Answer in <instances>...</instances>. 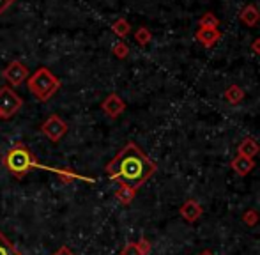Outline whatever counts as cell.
<instances>
[{
  "label": "cell",
  "mask_w": 260,
  "mask_h": 255,
  "mask_svg": "<svg viewBox=\"0 0 260 255\" xmlns=\"http://www.w3.org/2000/svg\"><path fill=\"white\" fill-rule=\"evenodd\" d=\"M21 107H23V100L11 87L0 89V121L14 117L21 110Z\"/></svg>",
  "instance_id": "4"
},
{
  "label": "cell",
  "mask_w": 260,
  "mask_h": 255,
  "mask_svg": "<svg viewBox=\"0 0 260 255\" xmlns=\"http://www.w3.org/2000/svg\"><path fill=\"white\" fill-rule=\"evenodd\" d=\"M200 255H212V252H211V250H206V252H202Z\"/></svg>",
  "instance_id": "26"
},
{
  "label": "cell",
  "mask_w": 260,
  "mask_h": 255,
  "mask_svg": "<svg viewBox=\"0 0 260 255\" xmlns=\"http://www.w3.org/2000/svg\"><path fill=\"white\" fill-rule=\"evenodd\" d=\"M218 25H219V20L216 18L214 13H211V11H209V13H204L199 20V27H202V28H218Z\"/></svg>",
  "instance_id": "17"
},
{
  "label": "cell",
  "mask_w": 260,
  "mask_h": 255,
  "mask_svg": "<svg viewBox=\"0 0 260 255\" xmlns=\"http://www.w3.org/2000/svg\"><path fill=\"white\" fill-rule=\"evenodd\" d=\"M137 248H138V252H140V255H149V253H151V250H152L151 241H149V239H145V238H142L140 241L137 243Z\"/></svg>",
  "instance_id": "21"
},
{
  "label": "cell",
  "mask_w": 260,
  "mask_h": 255,
  "mask_svg": "<svg viewBox=\"0 0 260 255\" xmlns=\"http://www.w3.org/2000/svg\"><path fill=\"white\" fill-rule=\"evenodd\" d=\"M120 255H140L137 248V243H127L122 250H120Z\"/></svg>",
  "instance_id": "22"
},
{
  "label": "cell",
  "mask_w": 260,
  "mask_h": 255,
  "mask_svg": "<svg viewBox=\"0 0 260 255\" xmlns=\"http://www.w3.org/2000/svg\"><path fill=\"white\" fill-rule=\"evenodd\" d=\"M230 167H232V170L237 174V176L244 177V176H248V174H250L251 170L255 169V162L251 158H246V156L237 154L236 158L230 162Z\"/></svg>",
  "instance_id": "10"
},
{
  "label": "cell",
  "mask_w": 260,
  "mask_h": 255,
  "mask_svg": "<svg viewBox=\"0 0 260 255\" xmlns=\"http://www.w3.org/2000/svg\"><path fill=\"white\" fill-rule=\"evenodd\" d=\"M2 76L11 83V85L18 87L28 78V68L25 64H21L20 60H13V62L4 69Z\"/></svg>",
  "instance_id": "6"
},
{
  "label": "cell",
  "mask_w": 260,
  "mask_h": 255,
  "mask_svg": "<svg viewBox=\"0 0 260 255\" xmlns=\"http://www.w3.org/2000/svg\"><path fill=\"white\" fill-rule=\"evenodd\" d=\"M195 39L204 46V48H212L216 43L221 39V32L218 28H202L199 27V30L195 32Z\"/></svg>",
  "instance_id": "8"
},
{
  "label": "cell",
  "mask_w": 260,
  "mask_h": 255,
  "mask_svg": "<svg viewBox=\"0 0 260 255\" xmlns=\"http://www.w3.org/2000/svg\"><path fill=\"white\" fill-rule=\"evenodd\" d=\"M243 221L248 227H253V225L258 224V213L255 209H248L246 213L243 214Z\"/></svg>",
  "instance_id": "20"
},
{
  "label": "cell",
  "mask_w": 260,
  "mask_h": 255,
  "mask_svg": "<svg viewBox=\"0 0 260 255\" xmlns=\"http://www.w3.org/2000/svg\"><path fill=\"white\" fill-rule=\"evenodd\" d=\"M112 30H113V34H115V36H119V38H122V39H124L126 36H129L131 25H129V21H127L126 18H119V20L113 21Z\"/></svg>",
  "instance_id": "14"
},
{
  "label": "cell",
  "mask_w": 260,
  "mask_h": 255,
  "mask_svg": "<svg viewBox=\"0 0 260 255\" xmlns=\"http://www.w3.org/2000/svg\"><path fill=\"white\" fill-rule=\"evenodd\" d=\"M0 255H21L20 250L0 232Z\"/></svg>",
  "instance_id": "16"
},
{
  "label": "cell",
  "mask_w": 260,
  "mask_h": 255,
  "mask_svg": "<svg viewBox=\"0 0 260 255\" xmlns=\"http://www.w3.org/2000/svg\"><path fill=\"white\" fill-rule=\"evenodd\" d=\"M41 131H43V135H45V137H48L50 140L53 142V144H57V142L62 140V138H64V135L68 133V124H66V122L62 121L58 115L53 114V115H50L45 122H43Z\"/></svg>",
  "instance_id": "5"
},
{
  "label": "cell",
  "mask_w": 260,
  "mask_h": 255,
  "mask_svg": "<svg viewBox=\"0 0 260 255\" xmlns=\"http://www.w3.org/2000/svg\"><path fill=\"white\" fill-rule=\"evenodd\" d=\"M27 87L28 92L34 94L41 103H45L60 89V80L48 68H39L38 71H34V75H30Z\"/></svg>",
  "instance_id": "3"
},
{
  "label": "cell",
  "mask_w": 260,
  "mask_h": 255,
  "mask_svg": "<svg viewBox=\"0 0 260 255\" xmlns=\"http://www.w3.org/2000/svg\"><path fill=\"white\" fill-rule=\"evenodd\" d=\"M251 52L257 53V55H260V38H257L253 43H251Z\"/></svg>",
  "instance_id": "25"
},
{
  "label": "cell",
  "mask_w": 260,
  "mask_h": 255,
  "mask_svg": "<svg viewBox=\"0 0 260 255\" xmlns=\"http://www.w3.org/2000/svg\"><path fill=\"white\" fill-rule=\"evenodd\" d=\"M101 108L110 119H117L124 110H126V103L122 101V98L119 94L112 92L105 98V101L101 103Z\"/></svg>",
  "instance_id": "7"
},
{
  "label": "cell",
  "mask_w": 260,
  "mask_h": 255,
  "mask_svg": "<svg viewBox=\"0 0 260 255\" xmlns=\"http://www.w3.org/2000/svg\"><path fill=\"white\" fill-rule=\"evenodd\" d=\"M181 216L184 218L186 221L193 224V221H197L200 216H202V206L193 199L186 200V202L181 206Z\"/></svg>",
  "instance_id": "9"
},
{
  "label": "cell",
  "mask_w": 260,
  "mask_h": 255,
  "mask_svg": "<svg viewBox=\"0 0 260 255\" xmlns=\"http://www.w3.org/2000/svg\"><path fill=\"white\" fill-rule=\"evenodd\" d=\"M112 53L117 57V59H126L127 55H129V46L126 45L124 41H117L115 45H113V48H112Z\"/></svg>",
  "instance_id": "19"
},
{
  "label": "cell",
  "mask_w": 260,
  "mask_h": 255,
  "mask_svg": "<svg viewBox=\"0 0 260 255\" xmlns=\"http://www.w3.org/2000/svg\"><path fill=\"white\" fill-rule=\"evenodd\" d=\"M135 41H137L140 46L149 45V43L152 41V34H151V30H149L147 27H140L137 32H135Z\"/></svg>",
  "instance_id": "18"
},
{
  "label": "cell",
  "mask_w": 260,
  "mask_h": 255,
  "mask_svg": "<svg viewBox=\"0 0 260 255\" xmlns=\"http://www.w3.org/2000/svg\"><path fill=\"white\" fill-rule=\"evenodd\" d=\"M156 170V163L135 142H127L105 167V172L110 179L135 192L147 183Z\"/></svg>",
  "instance_id": "1"
},
{
  "label": "cell",
  "mask_w": 260,
  "mask_h": 255,
  "mask_svg": "<svg viewBox=\"0 0 260 255\" xmlns=\"http://www.w3.org/2000/svg\"><path fill=\"white\" fill-rule=\"evenodd\" d=\"M223 98L226 100V103L230 105H239L244 100V90L239 85H230L226 87V90L223 92Z\"/></svg>",
  "instance_id": "13"
},
{
  "label": "cell",
  "mask_w": 260,
  "mask_h": 255,
  "mask_svg": "<svg viewBox=\"0 0 260 255\" xmlns=\"http://www.w3.org/2000/svg\"><path fill=\"white\" fill-rule=\"evenodd\" d=\"M14 0H0V14L4 13V11H7L11 6H13Z\"/></svg>",
  "instance_id": "23"
},
{
  "label": "cell",
  "mask_w": 260,
  "mask_h": 255,
  "mask_svg": "<svg viewBox=\"0 0 260 255\" xmlns=\"http://www.w3.org/2000/svg\"><path fill=\"white\" fill-rule=\"evenodd\" d=\"M2 162H4V165H6V169L9 170L11 176L18 177V179L25 177L30 170L41 169V165H39L38 160H36L34 152L23 144H18V145H14V147H11L9 151L6 152Z\"/></svg>",
  "instance_id": "2"
},
{
  "label": "cell",
  "mask_w": 260,
  "mask_h": 255,
  "mask_svg": "<svg viewBox=\"0 0 260 255\" xmlns=\"http://www.w3.org/2000/svg\"><path fill=\"white\" fill-rule=\"evenodd\" d=\"M239 18L246 27H255L260 21V11L255 4H246V6L241 9Z\"/></svg>",
  "instance_id": "11"
},
{
  "label": "cell",
  "mask_w": 260,
  "mask_h": 255,
  "mask_svg": "<svg viewBox=\"0 0 260 255\" xmlns=\"http://www.w3.org/2000/svg\"><path fill=\"white\" fill-rule=\"evenodd\" d=\"M53 255H75V252H73L71 248H68V246H60Z\"/></svg>",
  "instance_id": "24"
},
{
  "label": "cell",
  "mask_w": 260,
  "mask_h": 255,
  "mask_svg": "<svg viewBox=\"0 0 260 255\" xmlns=\"http://www.w3.org/2000/svg\"><path fill=\"white\" fill-rule=\"evenodd\" d=\"M135 193L137 192L131 190V188H127V186H119V190L115 192V199L119 200L122 206H129L135 199Z\"/></svg>",
  "instance_id": "15"
},
{
  "label": "cell",
  "mask_w": 260,
  "mask_h": 255,
  "mask_svg": "<svg viewBox=\"0 0 260 255\" xmlns=\"http://www.w3.org/2000/svg\"><path fill=\"white\" fill-rule=\"evenodd\" d=\"M260 151V145L258 142L255 140V138L251 137H246L241 140V144L237 145V154L241 156H246V158H251L253 160V156H257Z\"/></svg>",
  "instance_id": "12"
}]
</instances>
